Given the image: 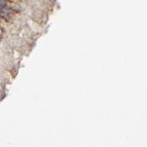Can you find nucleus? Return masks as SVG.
Segmentation results:
<instances>
[{
  "instance_id": "nucleus-1",
  "label": "nucleus",
  "mask_w": 147,
  "mask_h": 147,
  "mask_svg": "<svg viewBox=\"0 0 147 147\" xmlns=\"http://www.w3.org/2000/svg\"><path fill=\"white\" fill-rule=\"evenodd\" d=\"M5 4H6L5 0H0V7H2L5 6Z\"/></svg>"
}]
</instances>
